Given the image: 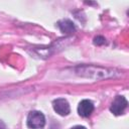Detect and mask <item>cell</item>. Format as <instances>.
Wrapping results in <instances>:
<instances>
[{
	"instance_id": "obj_3",
	"label": "cell",
	"mask_w": 129,
	"mask_h": 129,
	"mask_svg": "<svg viewBox=\"0 0 129 129\" xmlns=\"http://www.w3.org/2000/svg\"><path fill=\"white\" fill-rule=\"evenodd\" d=\"M54 111L60 116H67L70 113V105L66 99H56L52 103Z\"/></svg>"
},
{
	"instance_id": "obj_6",
	"label": "cell",
	"mask_w": 129,
	"mask_h": 129,
	"mask_svg": "<svg viewBox=\"0 0 129 129\" xmlns=\"http://www.w3.org/2000/svg\"><path fill=\"white\" fill-rule=\"evenodd\" d=\"M106 42V39H105V37H103V36H96L95 38H94V43L95 44H97V45H102V44H104Z\"/></svg>"
},
{
	"instance_id": "obj_8",
	"label": "cell",
	"mask_w": 129,
	"mask_h": 129,
	"mask_svg": "<svg viewBox=\"0 0 129 129\" xmlns=\"http://www.w3.org/2000/svg\"><path fill=\"white\" fill-rule=\"evenodd\" d=\"M0 129H3V128H0Z\"/></svg>"
},
{
	"instance_id": "obj_5",
	"label": "cell",
	"mask_w": 129,
	"mask_h": 129,
	"mask_svg": "<svg viewBox=\"0 0 129 129\" xmlns=\"http://www.w3.org/2000/svg\"><path fill=\"white\" fill-rule=\"evenodd\" d=\"M57 25H58V27H59V29L61 30L62 33L72 34L76 30V27H75L74 23L71 20H69V19H63V20L58 21Z\"/></svg>"
},
{
	"instance_id": "obj_1",
	"label": "cell",
	"mask_w": 129,
	"mask_h": 129,
	"mask_svg": "<svg viewBox=\"0 0 129 129\" xmlns=\"http://www.w3.org/2000/svg\"><path fill=\"white\" fill-rule=\"evenodd\" d=\"M45 119L42 113L38 111H31L27 116V126L32 129H38L43 127Z\"/></svg>"
},
{
	"instance_id": "obj_4",
	"label": "cell",
	"mask_w": 129,
	"mask_h": 129,
	"mask_svg": "<svg viewBox=\"0 0 129 129\" xmlns=\"http://www.w3.org/2000/svg\"><path fill=\"white\" fill-rule=\"evenodd\" d=\"M94 111V104L90 100H83L78 106V113L82 117H89Z\"/></svg>"
},
{
	"instance_id": "obj_2",
	"label": "cell",
	"mask_w": 129,
	"mask_h": 129,
	"mask_svg": "<svg viewBox=\"0 0 129 129\" xmlns=\"http://www.w3.org/2000/svg\"><path fill=\"white\" fill-rule=\"evenodd\" d=\"M128 106V102L123 96H117L111 104L110 111L114 115H121Z\"/></svg>"
},
{
	"instance_id": "obj_7",
	"label": "cell",
	"mask_w": 129,
	"mask_h": 129,
	"mask_svg": "<svg viewBox=\"0 0 129 129\" xmlns=\"http://www.w3.org/2000/svg\"><path fill=\"white\" fill-rule=\"evenodd\" d=\"M72 129H86L84 126H75V127H73Z\"/></svg>"
}]
</instances>
